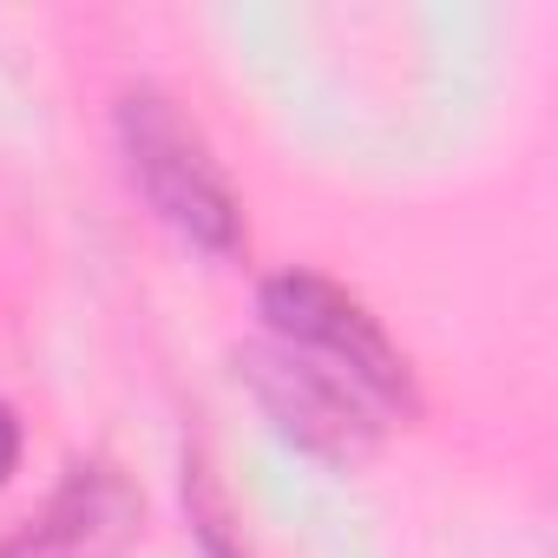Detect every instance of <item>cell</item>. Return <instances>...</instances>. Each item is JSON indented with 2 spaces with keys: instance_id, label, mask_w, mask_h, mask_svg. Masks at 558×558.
Returning a JSON list of instances; mask_svg holds the SVG:
<instances>
[{
  "instance_id": "1",
  "label": "cell",
  "mask_w": 558,
  "mask_h": 558,
  "mask_svg": "<svg viewBox=\"0 0 558 558\" xmlns=\"http://www.w3.org/2000/svg\"><path fill=\"white\" fill-rule=\"evenodd\" d=\"M119 145L132 165V184L151 197V210L191 236L210 256L243 250V204L217 165V151L204 145V132L178 112L171 93L158 86H132L119 93Z\"/></svg>"
},
{
  "instance_id": "2",
  "label": "cell",
  "mask_w": 558,
  "mask_h": 558,
  "mask_svg": "<svg viewBox=\"0 0 558 558\" xmlns=\"http://www.w3.org/2000/svg\"><path fill=\"white\" fill-rule=\"evenodd\" d=\"M263 316L276 329V342L323 362L329 375H342L375 414H414L421 408V388H414V368L408 355L395 349V336L316 269H283L263 283Z\"/></svg>"
},
{
  "instance_id": "3",
  "label": "cell",
  "mask_w": 558,
  "mask_h": 558,
  "mask_svg": "<svg viewBox=\"0 0 558 558\" xmlns=\"http://www.w3.org/2000/svg\"><path fill=\"white\" fill-rule=\"evenodd\" d=\"M236 375L250 381L263 414L303 453H316L329 466H362L375 453V440H381L375 408L342 375H329L323 362H310V355H296L283 342H250V349H236Z\"/></svg>"
},
{
  "instance_id": "4",
  "label": "cell",
  "mask_w": 558,
  "mask_h": 558,
  "mask_svg": "<svg viewBox=\"0 0 558 558\" xmlns=\"http://www.w3.org/2000/svg\"><path fill=\"white\" fill-rule=\"evenodd\" d=\"M138 525H145L138 486L112 460H80L21 532L0 538V558H125Z\"/></svg>"
},
{
  "instance_id": "5",
  "label": "cell",
  "mask_w": 558,
  "mask_h": 558,
  "mask_svg": "<svg viewBox=\"0 0 558 558\" xmlns=\"http://www.w3.org/2000/svg\"><path fill=\"white\" fill-rule=\"evenodd\" d=\"M184 493H191V525L204 538V558H243V545L230 538V512H223V493L210 486L204 466H184Z\"/></svg>"
},
{
  "instance_id": "6",
  "label": "cell",
  "mask_w": 558,
  "mask_h": 558,
  "mask_svg": "<svg viewBox=\"0 0 558 558\" xmlns=\"http://www.w3.org/2000/svg\"><path fill=\"white\" fill-rule=\"evenodd\" d=\"M14 460H21V421H14V408H8V401H0V486H8Z\"/></svg>"
}]
</instances>
